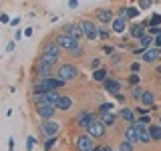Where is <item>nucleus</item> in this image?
Listing matches in <instances>:
<instances>
[{
  "mask_svg": "<svg viewBox=\"0 0 161 151\" xmlns=\"http://www.w3.org/2000/svg\"><path fill=\"white\" fill-rule=\"evenodd\" d=\"M57 77L69 83V81H73V79L79 77V69L75 67L73 63H64V64H60V67L57 69Z\"/></svg>",
  "mask_w": 161,
  "mask_h": 151,
  "instance_id": "nucleus-6",
  "label": "nucleus"
},
{
  "mask_svg": "<svg viewBox=\"0 0 161 151\" xmlns=\"http://www.w3.org/2000/svg\"><path fill=\"white\" fill-rule=\"evenodd\" d=\"M34 75H36V79H48V77H53V64L44 63L42 59H36V64H34Z\"/></svg>",
  "mask_w": 161,
  "mask_h": 151,
  "instance_id": "nucleus-9",
  "label": "nucleus"
},
{
  "mask_svg": "<svg viewBox=\"0 0 161 151\" xmlns=\"http://www.w3.org/2000/svg\"><path fill=\"white\" fill-rule=\"evenodd\" d=\"M149 133L151 137H153V141H161V125H149Z\"/></svg>",
  "mask_w": 161,
  "mask_h": 151,
  "instance_id": "nucleus-26",
  "label": "nucleus"
},
{
  "mask_svg": "<svg viewBox=\"0 0 161 151\" xmlns=\"http://www.w3.org/2000/svg\"><path fill=\"white\" fill-rule=\"evenodd\" d=\"M149 26H161V14H151V20L147 22V28Z\"/></svg>",
  "mask_w": 161,
  "mask_h": 151,
  "instance_id": "nucleus-31",
  "label": "nucleus"
},
{
  "mask_svg": "<svg viewBox=\"0 0 161 151\" xmlns=\"http://www.w3.org/2000/svg\"><path fill=\"white\" fill-rule=\"evenodd\" d=\"M80 24H83L85 34H87V38H89V40H97V38H101L99 28H97V24H95L93 20H80Z\"/></svg>",
  "mask_w": 161,
  "mask_h": 151,
  "instance_id": "nucleus-11",
  "label": "nucleus"
},
{
  "mask_svg": "<svg viewBox=\"0 0 161 151\" xmlns=\"http://www.w3.org/2000/svg\"><path fill=\"white\" fill-rule=\"evenodd\" d=\"M153 47H157V48H161V36H155V42H153Z\"/></svg>",
  "mask_w": 161,
  "mask_h": 151,
  "instance_id": "nucleus-52",
  "label": "nucleus"
},
{
  "mask_svg": "<svg viewBox=\"0 0 161 151\" xmlns=\"http://www.w3.org/2000/svg\"><path fill=\"white\" fill-rule=\"evenodd\" d=\"M58 32L70 34V36L77 38V40L87 38V34H85V28H83V24H80V22H67V24H63V28H60Z\"/></svg>",
  "mask_w": 161,
  "mask_h": 151,
  "instance_id": "nucleus-3",
  "label": "nucleus"
},
{
  "mask_svg": "<svg viewBox=\"0 0 161 151\" xmlns=\"http://www.w3.org/2000/svg\"><path fill=\"white\" fill-rule=\"evenodd\" d=\"M93 119H97V115H95V111L91 109H83L77 113V117H75V121H77V125L80 129H87L91 123H93Z\"/></svg>",
  "mask_w": 161,
  "mask_h": 151,
  "instance_id": "nucleus-8",
  "label": "nucleus"
},
{
  "mask_svg": "<svg viewBox=\"0 0 161 151\" xmlns=\"http://www.w3.org/2000/svg\"><path fill=\"white\" fill-rule=\"evenodd\" d=\"M151 4H153V0H139V8H141V10L151 8Z\"/></svg>",
  "mask_w": 161,
  "mask_h": 151,
  "instance_id": "nucleus-37",
  "label": "nucleus"
},
{
  "mask_svg": "<svg viewBox=\"0 0 161 151\" xmlns=\"http://www.w3.org/2000/svg\"><path fill=\"white\" fill-rule=\"evenodd\" d=\"M24 36H32V26H28L26 30H24Z\"/></svg>",
  "mask_w": 161,
  "mask_h": 151,
  "instance_id": "nucleus-53",
  "label": "nucleus"
},
{
  "mask_svg": "<svg viewBox=\"0 0 161 151\" xmlns=\"http://www.w3.org/2000/svg\"><path fill=\"white\" fill-rule=\"evenodd\" d=\"M58 97H60L58 91H47V93L32 95V101H34V105H57Z\"/></svg>",
  "mask_w": 161,
  "mask_h": 151,
  "instance_id": "nucleus-5",
  "label": "nucleus"
},
{
  "mask_svg": "<svg viewBox=\"0 0 161 151\" xmlns=\"http://www.w3.org/2000/svg\"><path fill=\"white\" fill-rule=\"evenodd\" d=\"M22 36H24V30H16V32H14V40H16V42H18Z\"/></svg>",
  "mask_w": 161,
  "mask_h": 151,
  "instance_id": "nucleus-49",
  "label": "nucleus"
},
{
  "mask_svg": "<svg viewBox=\"0 0 161 151\" xmlns=\"http://www.w3.org/2000/svg\"><path fill=\"white\" fill-rule=\"evenodd\" d=\"M135 129H137V133H139V143L149 145L151 141H153V137H151V133H149V127H135Z\"/></svg>",
  "mask_w": 161,
  "mask_h": 151,
  "instance_id": "nucleus-22",
  "label": "nucleus"
},
{
  "mask_svg": "<svg viewBox=\"0 0 161 151\" xmlns=\"http://www.w3.org/2000/svg\"><path fill=\"white\" fill-rule=\"evenodd\" d=\"M91 69H93V70L101 69V59H93V60H91Z\"/></svg>",
  "mask_w": 161,
  "mask_h": 151,
  "instance_id": "nucleus-42",
  "label": "nucleus"
},
{
  "mask_svg": "<svg viewBox=\"0 0 161 151\" xmlns=\"http://www.w3.org/2000/svg\"><path fill=\"white\" fill-rule=\"evenodd\" d=\"M67 81L58 79V77H48V79H36V83L32 85L30 93L38 95V93H47V91H58L60 87H64Z\"/></svg>",
  "mask_w": 161,
  "mask_h": 151,
  "instance_id": "nucleus-1",
  "label": "nucleus"
},
{
  "mask_svg": "<svg viewBox=\"0 0 161 151\" xmlns=\"http://www.w3.org/2000/svg\"><path fill=\"white\" fill-rule=\"evenodd\" d=\"M127 85H129V87H137V85H141V77H139V73H129V77H127Z\"/></svg>",
  "mask_w": 161,
  "mask_h": 151,
  "instance_id": "nucleus-27",
  "label": "nucleus"
},
{
  "mask_svg": "<svg viewBox=\"0 0 161 151\" xmlns=\"http://www.w3.org/2000/svg\"><path fill=\"white\" fill-rule=\"evenodd\" d=\"M117 16L127 18V6H121V8H119V12H117Z\"/></svg>",
  "mask_w": 161,
  "mask_h": 151,
  "instance_id": "nucleus-45",
  "label": "nucleus"
},
{
  "mask_svg": "<svg viewBox=\"0 0 161 151\" xmlns=\"http://www.w3.org/2000/svg\"><path fill=\"white\" fill-rule=\"evenodd\" d=\"M87 133H91L93 137L101 139V137H105V133H107V127H105V123L97 117V119H93V123L87 127Z\"/></svg>",
  "mask_w": 161,
  "mask_h": 151,
  "instance_id": "nucleus-10",
  "label": "nucleus"
},
{
  "mask_svg": "<svg viewBox=\"0 0 161 151\" xmlns=\"http://www.w3.org/2000/svg\"><path fill=\"white\" fill-rule=\"evenodd\" d=\"M70 107H73V99H70L69 95H60L58 101H57V109L58 111H69Z\"/></svg>",
  "mask_w": 161,
  "mask_h": 151,
  "instance_id": "nucleus-23",
  "label": "nucleus"
},
{
  "mask_svg": "<svg viewBox=\"0 0 161 151\" xmlns=\"http://www.w3.org/2000/svg\"><path fill=\"white\" fill-rule=\"evenodd\" d=\"M99 34H101V38H103V40L111 38V30L109 28H99Z\"/></svg>",
  "mask_w": 161,
  "mask_h": 151,
  "instance_id": "nucleus-39",
  "label": "nucleus"
},
{
  "mask_svg": "<svg viewBox=\"0 0 161 151\" xmlns=\"http://www.w3.org/2000/svg\"><path fill=\"white\" fill-rule=\"evenodd\" d=\"M139 16V8L137 6H129L127 8V20H135Z\"/></svg>",
  "mask_w": 161,
  "mask_h": 151,
  "instance_id": "nucleus-30",
  "label": "nucleus"
},
{
  "mask_svg": "<svg viewBox=\"0 0 161 151\" xmlns=\"http://www.w3.org/2000/svg\"><path fill=\"white\" fill-rule=\"evenodd\" d=\"M155 73H157V75H161V64H157V67H155Z\"/></svg>",
  "mask_w": 161,
  "mask_h": 151,
  "instance_id": "nucleus-54",
  "label": "nucleus"
},
{
  "mask_svg": "<svg viewBox=\"0 0 161 151\" xmlns=\"http://www.w3.org/2000/svg\"><path fill=\"white\" fill-rule=\"evenodd\" d=\"M123 137H125V141H129V143H139V133H137V129L133 127V125H129L127 129L123 131Z\"/></svg>",
  "mask_w": 161,
  "mask_h": 151,
  "instance_id": "nucleus-19",
  "label": "nucleus"
},
{
  "mask_svg": "<svg viewBox=\"0 0 161 151\" xmlns=\"http://www.w3.org/2000/svg\"><path fill=\"white\" fill-rule=\"evenodd\" d=\"M159 125H161V115H159Z\"/></svg>",
  "mask_w": 161,
  "mask_h": 151,
  "instance_id": "nucleus-55",
  "label": "nucleus"
},
{
  "mask_svg": "<svg viewBox=\"0 0 161 151\" xmlns=\"http://www.w3.org/2000/svg\"><path fill=\"white\" fill-rule=\"evenodd\" d=\"M99 119L105 123V127H113L119 119V113H115V111H105V113H99Z\"/></svg>",
  "mask_w": 161,
  "mask_h": 151,
  "instance_id": "nucleus-16",
  "label": "nucleus"
},
{
  "mask_svg": "<svg viewBox=\"0 0 161 151\" xmlns=\"http://www.w3.org/2000/svg\"><path fill=\"white\" fill-rule=\"evenodd\" d=\"M129 70H131V73H139V70H141V63H139V60H133L131 67H129Z\"/></svg>",
  "mask_w": 161,
  "mask_h": 151,
  "instance_id": "nucleus-38",
  "label": "nucleus"
},
{
  "mask_svg": "<svg viewBox=\"0 0 161 151\" xmlns=\"http://www.w3.org/2000/svg\"><path fill=\"white\" fill-rule=\"evenodd\" d=\"M111 28H113L115 34H123L127 30V18H121V16H115V20L111 22Z\"/></svg>",
  "mask_w": 161,
  "mask_h": 151,
  "instance_id": "nucleus-18",
  "label": "nucleus"
},
{
  "mask_svg": "<svg viewBox=\"0 0 161 151\" xmlns=\"http://www.w3.org/2000/svg\"><path fill=\"white\" fill-rule=\"evenodd\" d=\"M57 111H58V109H57V105H36V113H38V117L42 119V121L53 119Z\"/></svg>",
  "mask_w": 161,
  "mask_h": 151,
  "instance_id": "nucleus-12",
  "label": "nucleus"
},
{
  "mask_svg": "<svg viewBox=\"0 0 161 151\" xmlns=\"http://www.w3.org/2000/svg\"><path fill=\"white\" fill-rule=\"evenodd\" d=\"M14 47H16V40H10V42L6 44V53H12Z\"/></svg>",
  "mask_w": 161,
  "mask_h": 151,
  "instance_id": "nucleus-47",
  "label": "nucleus"
},
{
  "mask_svg": "<svg viewBox=\"0 0 161 151\" xmlns=\"http://www.w3.org/2000/svg\"><path fill=\"white\" fill-rule=\"evenodd\" d=\"M38 131H40V135H42L44 139H48V137H57L58 131H60V125H58L54 119H47V121H42V123H40Z\"/></svg>",
  "mask_w": 161,
  "mask_h": 151,
  "instance_id": "nucleus-4",
  "label": "nucleus"
},
{
  "mask_svg": "<svg viewBox=\"0 0 161 151\" xmlns=\"http://www.w3.org/2000/svg\"><path fill=\"white\" fill-rule=\"evenodd\" d=\"M95 16H97V20L101 24H111L115 20V14L111 8H97L95 10Z\"/></svg>",
  "mask_w": 161,
  "mask_h": 151,
  "instance_id": "nucleus-13",
  "label": "nucleus"
},
{
  "mask_svg": "<svg viewBox=\"0 0 161 151\" xmlns=\"http://www.w3.org/2000/svg\"><path fill=\"white\" fill-rule=\"evenodd\" d=\"M121 60H123V59H121L119 53H113V54H111V64H115V67H117V64H121Z\"/></svg>",
  "mask_w": 161,
  "mask_h": 151,
  "instance_id": "nucleus-35",
  "label": "nucleus"
},
{
  "mask_svg": "<svg viewBox=\"0 0 161 151\" xmlns=\"http://www.w3.org/2000/svg\"><path fill=\"white\" fill-rule=\"evenodd\" d=\"M0 20H2V24H10V16H8L6 12H2V14H0Z\"/></svg>",
  "mask_w": 161,
  "mask_h": 151,
  "instance_id": "nucleus-46",
  "label": "nucleus"
},
{
  "mask_svg": "<svg viewBox=\"0 0 161 151\" xmlns=\"http://www.w3.org/2000/svg\"><path fill=\"white\" fill-rule=\"evenodd\" d=\"M141 105H143V107H155V93L153 91H143V95H141Z\"/></svg>",
  "mask_w": 161,
  "mask_h": 151,
  "instance_id": "nucleus-21",
  "label": "nucleus"
},
{
  "mask_svg": "<svg viewBox=\"0 0 161 151\" xmlns=\"http://www.w3.org/2000/svg\"><path fill=\"white\" fill-rule=\"evenodd\" d=\"M141 59H143V63H145V64L157 63V60L161 59V50H159L157 47H151V48H147V50L143 53V57H141Z\"/></svg>",
  "mask_w": 161,
  "mask_h": 151,
  "instance_id": "nucleus-14",
  "label": "nucleus"
},
{
  "mask_svg": "<svg viewBox=\"0 0 161 151\" xmlns=\"http://www.w3.org/2000/svg\"><path fill=\"white\" fill-rule=\"evenodd\" d=\"M34 147H36V137H34V135H28L26 137V151H32Z\"/></svg>",
  "mask_w": 161,
  "mask_h": 151,
  "instance_id": "nucleus-33",
  "label": "nucleus"
},
{
  "mask_svg": "<svg viewBox=\"0 0 161 151\" xmlns=\"http://www.w3.org/2000/svg\"><path fill=\"white\" fill-rule=\"evenodd\" d=\"M119 119H123L125 123L133 125V121H135V109H131V107H123V109L119 111Z\"/></svg>",
  "mask_w": 161,
  "mask_h": 151,
  "instance_id": "nucleus-20",
  "label": "nucleus"
},
{
  "mask_svg": "<svg viewBox=\"0 0 161 151\" xmlns=\"http://www.w3.org/2000/svg\"><path fill=\"white\" fill-rule=\"evenodd\" d=\"M149 111H151L149 107H143V105H139V107H137V109H135V113H137V115H147V113H149Z\"/></svg>",
  "mask_w": 161,
  "mask_h": 151,
  "instance_id": "nucleus-40",
  "label": "nucleus"
},
{
  "mask_svg": "<svg viewBox=\"0 0 161 151\" xmlns=\"http://www.w3.org/2000/svg\"><path fill=\"white\" fill-rule=\"evenodd\" d=\"M60 53H63V48H60L54 40H48V42L42 44L38 59H42L44 63H48V64H57L58 59H60Z\"/></svg>",
  "mask_w": 161,
  "mask_h": 151,
  "instance_id": "nucleus-2",
  "label": "nucleus"
},
{
  "mask_svg": "<svg viewBox=\"0 0 161 151\" xmlns=\"http://www.w3.org/2000/svg\"><path fill=\"white\" fill-rule=\"evenodd\" d=\"M141 95H143V87L137 85V87H131V99H141Z\"/></svg>",
  "mask_w": 161,
  "mask_h": 151,
  "instance_id": "nucleus-29",
  "label": "nucleus"
},
{
  "mask_svg": "<svg viewBox=\"0 0 161 151\" xmlns=\"http://www.w3.org/2000/svg\"><path fill=\"white\" fill-rule=\"evenodd\" d=\"M97 151H115V149L111 147L109 143H103V145H99V147H97Z\"/></svg>",
  "mask_w": 161,
  "mask_h": 151,
  "instance_id": "nucleus-44",
  "label": "nucleus"
},
{
  "mask_svg": "<svg viewBox=\"0 0 161 151\" xmlns=\"http://www.w3.org/2000/svg\"><path fill=\"white\" fill-rule=\"evenodd\" d=\"M103 53H105V54H109V57H111V54L115 53V47H111V44H105V47H103Z\"/></svg>",
  "mask_w": 161,
  "mask_h": 151,
  "instance_id": "nucleus-43",
  "label": "nucleus"
},
{
  "mask_svg": "<svg viewBox=\"0 0 161 151\" xmlns=\"http://www.w3.org/2000/svg\"><path fill=\"white\" fill-rule=\"evenodd\" d=\"M18 24H20V16H16V18L10 20V26H18Z\"/></svg>",
  "mask_w": 161,
  "mask_h": 151,
  "instance_id": "nucleus-50",
  "label": "nucleus"
},
{
  "mask_svg": "<svg viewBox=\"0 0 161 151\" xmlns=\"http://www.w3.org/2000/svg\"><path fill=\"white\" fill-rule=\"evenodd\" d=\"M75 145H77V151H97V143H95V137L91 133L79 135Z\"/></svg>",
  "mask_w": 161,
  "mask_h": 151,
  "instance_id": "nucleus-7",
  "label": "nucleus"
},
{
  "mask_svg": "<svg viewBox=\"0 0 161 151\" xmlns=\"http://www.w3.org/2000/svg\"><path fill=\"white\" fill-rule=\"evenodd\" d=\"M115 97H117V101H121V103H125V99H127V97H125L123 93H117V95H115Z\"/></svg>",
  "mask_w": 161,
  "mask_h": 151,
  "instance_id": "nucleus-51",
  "label": "nucleus"
},
{
  "mask_svg": "<svg viewBox=\"0 0 161 151\" xmlns=\"http://www.w3.org/2000/svg\"><path fill=\"white\" fill-rule=\"evenodd\" d=\"M80 6V0H69V8L70 10H77Z\"/></svg>",
  "mask_w": 161,
  "mask_h": 151,
  "instance_id": "nucleus-41",
  "label": "nucleus"
},
{
  "mask_svg": "<svg viewBox=\"0 0 161 151\" xmlns=\"http://www.w3.org/2000/svg\"><path fill=\"white\" fill-rule=\"evenodd\" d=\"M105 111H115V105L113 103H101L97 107V113H105Z\"/></svg>",
  "mask_w": 161,
  "mask_h": 151,
  "instance_id": "nucleus-32",
  "label": "nucleus"
},
{
  "mask_svg": "<svg viewBox=\"0 0 161 151\" xmlns=\"http://www.w3.org/2000/svg\"><path fill=\"white\" fill-rule=\"evenodd\" d=\"M107 70L105 69H97V70H93V81H97V83H105L107 81Z\"/></svg>",
  "mask_w": 161,
  "mask_h": 151,
  "instance_id": "nucleus-24",
  "label": "nucleus"
},
{
  "mask_svg": "<svg viewBox=\"0 0 161 151\" xmlns=\"http://www.w3.org/2000/svg\"><path fill=\"white\" fill-rule=\"evenodd\" d=\"M57 141H58V137H48V139H44V151H53L54 149V145H57Z\"/></svg>",
  "mask_w": 161,
  "mask_h": 151,
  "instance_id": "nucleus-28",
  "label": "nucleus"
},
{
  "mask_svg": "<svg viewBox=\"0 0 161 151\" xmlns=\"http://www.w3.org/2000/svg\"><path fill=\"white\" fill-rule=\"evenodd\" d=\"M145 50H147V48L139 44V47H133V48H131V54H135V57H143V53H145Z\"/></svg>",
  "mask_w": 161,
  "mask_h": 151,
  "instance_id": "nucleus-34",
  "label": "nucleus"
},
{
  "mask_svg": "<svg viewBox=\"0 0 161 151\" xmlns=\"http://www.w3.org/2000/svg\"><path fill=\"white\" fill-rule=\"evenodd\" d=\"M119 151H133V143H129V141H123V143L119 145Z\"/></svg>",
  "mask_w": 161,
  "mask_h": 151,
  "instance_id": "nucleus-36",
  "label": "nucleus"
},
{
  "mask_svg": "<svg viewBox=\"0 0 161 151\" xmlns=\"http://www.w3.org/2000/svg\"><path fill=\"white\" fill-rule=\"evenodd\" d=\"M153 42H155V36H151L149 32H145L143 36L139 38V44H141V47H145V48H151V44H153Z\"/></svg>",
  "mask_w": 161,
  "mask_h": 151,
  "instance_id": "nucleus-25",
  "label": "nucleus"
},
{
  "mask_svg": "<svg viewBox=\"0 0 161 151\" xmlns=\"http://www.w3.org/2000/svg\"><path fill=\"white\" fill-rule=\"evenodd\" d=\"M105 91H107L109 95H117V93H121V81L119 79H111V77H107V81H105Z\"/></svg>",
  "mask_w": 161,
  "mask_h": 151,
  "instance_id": "nucleus-17",
  "label": "nucleus"
},
{
  "mask_svg": "<svg viewBox=\"0 0 161 151\" xmlns=\"http://www.w3.org/2000/svg\"><path fill=\"white\" fill-rule=\"evenodd\" d=\"M14 145H16L14 137H8V151H14Z\"/></svg>",
  "mask_w": 161,
  "mask_h": 151,
  "instance_id": "nucleus-48",
  "label": "nucleus"
},
{
  "mask_svg": "<svg viewBox=\"0 0 161 151\" xmlns=\"http://www.w3.org/2000/svg\"><path fill=\"white\" fill-rule=\"evenodd\" d=\"M145 32H147V24H145V22H135V24H131V26H129V36L131 38H137L139 40Z\"/></svg>",
  "mask_w": 161,
  "mask_h": 151,
  "instance_id": "nucleus-15",
  "label": "nucleus"
}]
</instances>
